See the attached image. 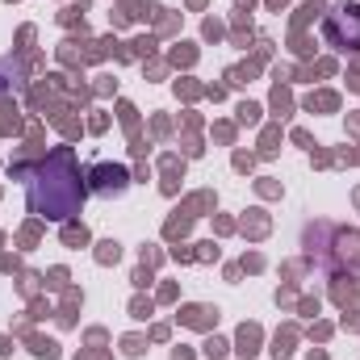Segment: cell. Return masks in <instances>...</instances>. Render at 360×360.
I'll return each mask as SVG.
<instances>
[{"mask_svg": "<svg viewBox=\"0 0 360 360\" xmlns=\"http://www.w3.org/2000/svg\"><path fill=\"white\" fill-rule=\"evenodd\" d=\"M25 193H30V210L51 218V222H63L80 210L84 201V180L76 172V155L68 147L51 151L25 180Z\"/></svg>", "mask_w": 360, "mask_h": 360, "instance_id": "1", "label": "cell"}, {"mask_svg": "<svg viewBox=\"0 0 360 360\" xmlns=\"http://www.w3.org/2000/svg\"><path fill=\"white\" fill-rule=\"evenodd\" d=\"M92 180H96V188H101V193H117V188H126L130 172H126V168H109V164H96V168H92Z\"/></svg>", "mask_w": 360, "mask_h": 360, "instance_id": "3", "label": "cell"}, {"mask_svg": "<svg viewBox=\"0 0 360 360\" xmlns=\"http://www.w3.org/2000/svg\"><path fill=\"white\" fill-rule=\"evenodd\" d=\"M323 38L340 51H360V4H340L323 21Z\"/></svg>", "mask_w": 360, "mask_h": 360, "instance_id": "2", "label": "cell"}]
</instances>
